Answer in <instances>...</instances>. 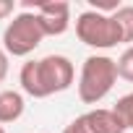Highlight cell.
Masks as SVG:
<instances>
[{"instance_id": "obj_9", "label": "cell", "mask_w": 133, "mask_h": 133, "mask_svg": "<svg viewBox=\"0 0 133 133\" xmlns=\"http://www.w3.org/2000/svg\"><path fill=\"white\" fill-rule=\"evenodd\" d=\"M115 115L123 120V125H125V130H133V91H128V94H123L117 102H115Z\"/></svg>"}, {"instance_id": "obj_5", "label": "cell", "mask_w": 133, "mask_h": 133, "mask_svg": "<svg viewBox=\"0 0 133 133\" xmlns=\"http://www.w3.org/2000/svg\"><path fill=\"white\" fill-rule=\"evenodd\" d=\"M34 13L39 16L44 37H60L71 26V3L65 0H50V3H37Z\"/></svg>"}, {"instance_id": "obj_1", "label": "cell", "mask_w": 133, "mask_h": 133, "mask_svg": "<svg viewBox=\"0 0 133 133\" xmlns=\"http://www.w3.org/2000/svg\"><path fill=\"white\" fill-rule=\"evenodd\" d=\"M76 81V65L65 55H44L39 60H29L18 71L21 91L34 99H47L52 94L68 91Z\"/></svg>"}, {"instance_id": "obj_11", "label": "cell", "mask_w": 133, "mask_h": 133, "mask_svg": "<svg viewBox=\"0 0 133 133\" xmlns=\"http://www.w3.org/2000/svg\"><path fill=\"white\" fill-rule=\"evenodd\" d=\"M63 133H91V128H89L86 117H84V115H78L76 120H71L68 125L63 128Z\"/></svg>"}, {"instance_id": "obj_10", "label": "cell", "mask_w": 133, "mask_h": 133, "mask_svg": "<svg viewBox=\"0 0 133 133\" xmlns=\"http://www.w3.org/2000/svg\"><path fill=\"white\" fill-rule=\"evenodd\" d=\"M115 63H117V78H123V81L133 84V44H130V47H125Z\"/></svg>"}, {"instance_id": "obj_2", "label": "cell", "mask_w": 133, "mask_h": 133, "mask_svg": "<svg viewBox=\"0 0 133 133\" xmlns=\"http://www.w3.org/2000/svg\"><path fill=\"white\" fill-rule=\"evenodd\" d=\"M117 84V63L110 55H89L78 73V99L84 104H99Z\"/></svg>"}, {"instance_id": "obj_7", "label": "cell", "mask_w": 133, "mask_h": 133, "mask_svg": "<svg viewBox=\"0 0 133 133\" xmlns=\"http://www.w3.org/2000/svg\"><path fill=\"white\" fill-rule=\"evenodd\" d=\"M26 110V99L21 91L16 89H3L0 91V125H8L16 123Z\"/></svg>"}, {"instance_id": "obj_4", "label": "cell", "mask_w": 133, "mask_h": 133, "mask_svg": "<svg viewBox=\"0 0 133 133\" xmlns=\"http://www.w3.org/2000/svg\"><path fill=\"white\" fill-rule=\"evenodd\" d=\"M44 39L39 16L34 11H24L18 16H13V21H8L5 31H3V50L11 57H26L31 55Z\"/></svg>"}, {"instance_id": "obj_12", "label": "cell", "mask_w": 133, "mask_h": 133, "mask_svg": "<svg viewBox=\"0 0 133 133\" xmlns=\"http://www.w3.org/2000/svg\"><path fill=\"white\" fill-rule=\"evenodd\" d=\"M8 65H11V55L0 47V84L8 78Z\"/></svg>"}, {"instance_id": "obj_8", "label": "cell", "mask_w": 133, "mask_h": 133, "mask_svg": "<svg viewBox=\"0 0 133 133\" xmlns=\"http://www.w3.org/2000/svg\"><path fill=\"white\" fill-rule=\"evenodd\" d=\"M115 21L123 29V44H133V5H117V11L112 13Z\"/></svg>"}, {"instance_id": "obj_6", "label": "cell", "mask_w": 133, "mask_h": 133, "mask_svg": "<svg viewBox=\"0 0 133 133\" xmlns=\"http://www.w3.org/2000/svg\"><path fill=\"white\" fill-rule=\"evenodd\" d=\"M91 133H125V125L123 120L115 115V110H107V107H94L89 112H84Z\"/></svg>"}, {"instance_id": "obj_13", "label": "cell", "mask_w": 133, "mask_h": 133, "mask_svg": "<svg viewBox=\"0 0 133 133\" xmlns=\"http://www.w3.org/2000/svg\"><path fill=\"white\" fill-rule=\"evenodd\" d=\"M13 8H16V3H13V0H0V21H3V18H8V16L13 13Z\"/></svg>"}, {"instance_id": "obj_3", "label": "cell", "mask_w": 133, "mask_h": 133, "mask_svg": "<svg viewBox=\"0 0 133 133\" xmlns=\"http://www.w3.org/2000/svg\"><path fill=\"white\" fill-rule=\"evenodd\" d=\"M76 37L91 50H112L123 44V29L112 13L89 8L76 18Z\"/></svg>"}, {"instance_id": "obj_14", "label": "cell", "mask_w": 133, "mask_h": 133, "mask_svg": "<svg viewBox=\"0 0 133 133\" xmlns=\"http://www.w3.org/2000/svg\"><path fill=\"white\" fill-rule=\"evenodd\" d=\"M0 133H5V128H3V125H0Z\"/></svg>"}]
</instances>
